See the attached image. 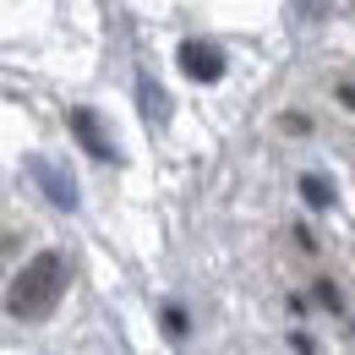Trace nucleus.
Instances as JSON below:
<instances>
[{"label":"nucleus","instance_id":"5","mask_svg":"<svg viewBox=\"0 0 355 355\" xmlns=\"http://www.w3.org/2000/svg\"><path fill=\"white\" fill-rule=\"evenodd\" d=\"M301 197H306L311 208H334V186L322 175H301Z\"/></svg>","mask_w":355,"mask_h":355},{"label":"nucleus","instance_id":"6","mask_svg":"<svg viewBox=\"0 0 355 355\" xmlns=\"http://www.w3.org/2000/svg\"><path fill=\"white\" fill-rule=\"evenodd\" d=\"M142 104H148V121H159V115H164V93L153 88V83H142Z\"/></svg>","mask_w":355,"mask_h":355},{"label":"nucleus","instance_id":"2","mask_svg":"<svg viewBox=\"0 0 355 355\" xmlns=\"http://www.w3.org/2000/svg\"><path fill=\"white\" fill-rule=\"evenodd\" d=\"M28 175L44 186V197L55 202V208H77V180L66 175L55 159H44V153H28Z\"/></svg>","mask_w":355,"mask_h":355},{"label":"nucleus","instance_id":"3","mask_svg":"<svg viewBox=\"0 0 355 355\" xmlns=\"http://www.w3.org/2000/svg\"><path fill=\"white\" fill-rule=\"evenodd\" d=\"M180 71H186L191 83H219L224 77V55L214 44H202V39H186V44H180Z\"/></svg>","mask_w":355,"mask_h":355},{"label":"nucleus","instance_id":"7","mask_svg":"<svg viewBox=\"0 0 355 355\" xmlns=\"http://www.w3.org/2000/svg\"><path fill=\"white\" fill-rule=\"evenodd\" d=\"M317 301L328 311H339V290H334V279H317Z\"/></svg>","mask_w":355,"mask_h":355},{"label":"nucleus","instance_id":"8","mask_svg":"<svg viewBox=\"0 0 355 355\" xmlns=\"http://www.w3.org/2000/svg\"><path fill=\"white\" fill-rule=\"evenodd\" d=\"M164 322H170V334H175V339L186 334V311H180V306H170V317H164Z\"/></svg>","mask_w":355,"mask_h":355},{"label":"nucleus","instance_id":"4","mask_svg":"<svg viewBox=\"0 0 355 355\" xmlns=\"http://www.w3.org/2000/svg\"><path fill=\"white\" fill-rule=\"evenodd\" d=\"M66 126H71V137L88 148L93 159H115V142L104 137V126H98V115H93V110H71V115H66Z\"/></svg>","mask_w":355,"mask_h":355},{"label":"nucleus","instance_id":"1","mask_svg":"<svg viewBox=\"0 0 355 355\" xmlns=\"http://www.w3.org/2000/svg\"><path fill=\"white\" fill-rule=\"evenodd\" d=\"M60 295H66V257L60 252H39L33 263L11 279L6 306H11V317H22V322H44L49 311L60 306Z\"/></svg>","mask_w":355,"mask_h":355}]
</instances>
